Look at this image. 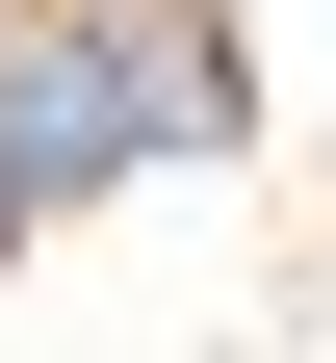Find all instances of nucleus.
Here are the masks:
<instances>
[{"mask_svg":"<svg viewBox=\"0 0 336 363\" xmlns=\"http://www.w3.org/2000/svg\"><path fill=\"white\" fill-rule=\"evenodd\" d=\"M207 130H233V26L207 0H26L0 26V234H52L78 182L207 156Z\"/></svg>","mask_w":336,"mask_h":363,"instance_id":"nucleus-1","label":"nucleus"}]
</instances>
